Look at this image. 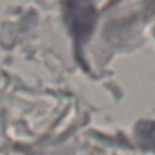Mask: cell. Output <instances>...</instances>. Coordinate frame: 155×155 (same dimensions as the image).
Masks as SVG:
<instances>
[{"label":"cell","mask_w":155,"mask_h":155,"mask_svg":"<svg viewBox=\"0 0 155 155\" xmlns=\"http://www.w3.org/2000/svg\"><path fill=\"white\" fill-rule=\"evenodd\" d=\"M135 137L141 147L155 152V122L143 120L135 128Z\"/></svg>","instance_id":"cell-2"},{"label":"cell","mask_w":155,"mask_h":155,"mask_svg":"<svg viewBox=\"0 0 155 155\" xmlns=\"http://www.w3.org/2000/svg\"><path fill=\"white\" fill-rule=\"evenodd\" d=\"M65 12L76 38L84 40L91 34L96 25V9L90 0H67Z\"/></svg>","instance_id":"cell-1"}]
</instances>
